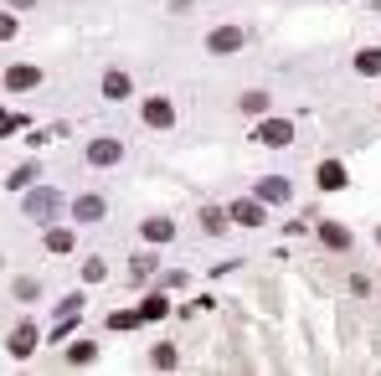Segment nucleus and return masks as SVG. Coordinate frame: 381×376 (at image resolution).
<instances>
[{"label":"nucleus","mask_w":381,"mask_h":376,"mask_svg":"<svg viewBox=\"0 0 381 376\" xmlns=\"http://www.w3.org/2000/svg\"><path fill=\"white\" fill-rule=\"evenodd\" d=\"M31 340H36V330H31V325H21L16 335H10V356H31Z\"/></svg>","instance_id":"nucleus-1"},{"label":"nucleus","mask_w":381,"mask_h":376,"mask_svg":"<svg viewBox=\"0 0 381 376\" xmlns=\"http://www.w3.org/2000/svg\"><path fill=\"white\" fill-rule=\"evenodd\" d=\"M242 47V31H217L212 36V52H238Z\"/></svg>","instance_id":"nucleus-2"},{"label":"nucleus","mask_w":381,"mask_h":376,"mask_svg":"<svg viewBox=\"0 0 381 376\" xmlns=\"http://www.w3.org/2000/svg\"><path fill=\"white\" fill-rule=\"evenodd\" d=\"M36 83V68H10L6 72V88H31Z\"/></svg>","instance_id":"nucleus-3"},{"label":"nucleus","mask_w":381,"mask_h":376,"mask_svg":"<svg viewBox=\"0 0 381 376\" xmlns=\"http://www.w3.org/2000/svg\"><path fill=\"white\" fill-rule=\"evenodd\" d=\"M103 93H109V98H124V93H129V77H124V72H109V77H103Z\"/></svg>","instance_id":"nucleus-4"},{"label":"nucleus","mask_w":381,"mask_h":376,"mask_svg":"<svg viewBox=\"0 0 381 376\" xmlns=\"http://www.w3.org/2000/svg\"><path fill=\"white\" fill-rule=\"evenodd\" d=\"M263 145H288V124H263Z\"/></svg>","instance_id":"nucleus-5"},{"label":"nucleus","mask_w":381,"mask_h":376,"mask_svg":"<svg viewBox=\"0 0 381 376\" xmlns=\"http://www.w3.org/2000/svg\"><path fill=\"white\" fill-rule=\"evenodd\" d=\"M88 155H93V165H109V160H119V145H109V139H103V145H93Z\"/></svg>","instance_id":"nucleus-6"},{"label":"nucleus","mask_w":381,"mask_h":376,"mask_svg":"<svg viewBox=\"0 0 381 376\" xmlns=\"http://www.w3.org/2000/svg\"><path fill=\"white\" fill-rule=\"evenodd\" d=\"M77 217H83V222H93V217H103V201H98V196H83V201H77Z\"/></svg>","instance_id":"nucleus-7"},{"label":"nucleus","mask_w":381,"mask_h":376,"mask_svg":"<svg viewBox=\"0 0 381 376\" xmlns=\"http://www.w3.org/2000/svg\"><path fill=\"white\" fill-rule=\"evenodd\" d=\"M144 119H150V124H170V103H150V109H144Z\"/></svg>","instance_id":"nucleus-8"},{"label":"nucleus","mask_w":381,"mask_h":376,"mask_svg":"<svg viewBox=\"0 0 381 376\" xmlns=\"http://www.w3.org/2000/svg\"><path fill=\"white\" fill-rule=\"evenodd\" d=\"M320 186H345V180H340V165H320Z\"/></svg>","instance_id":"nucleus-9"},{"label":"nucleus","mask_w":381,"mask_h":376,"mask_svg":"<svg viewBox=\"0 0 381 376\" xmlns=\"http://www.w3.org/2000/svg\"><path fill=\"white\" fill-rule=\"evenodd\" d=\"M232 217H238V222H247V227H253V222H258V206H253V201H247V206L238 201V212H232Z\"/></svg>","instance_id":"nucleus-10"},{"label":"nucleus","mask_w":381,"mask_h":376,"mask_svg":"<svg viewBox=\"0 0 381 376\" xmlns=\"http://www.w3.org/2000/svg\"><path fill=\"white\" fill-rule=\"evenodd\" d=\"M144 232H150L155 242H165V237H170V222H150V227H144Z\"/></svg>","instance_id":"nucleus-11"},{"label":"nucleus","mask_w":381,"mask_h":376,"mask_svg":"<svg viewBox=\"0 0 381 376\" xmlns=\"http://www.w3.org/2000/svg\"><path fill=\"white\" fill-rule=\"evenodd\" d=\"M10 31H16V21H10V16H0V42H6Z\"/></svg>","instance_id":"nucleus-12"},{"label":"nucleus","mask_w":381,"mask_h":376,"mask_svg":"<svg viewBox=\"0 0 381 376\" xmlns=\"http://www.w3.org/2000/svg\"><path fill=\"white\" fill-rule=\"evenodd\" d=\"M16 6H31V0H16Z\"/></svg>","instance_id":"nucleus-13"}]
</instances>
